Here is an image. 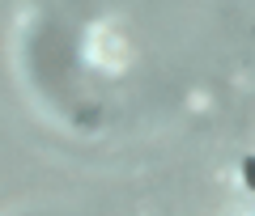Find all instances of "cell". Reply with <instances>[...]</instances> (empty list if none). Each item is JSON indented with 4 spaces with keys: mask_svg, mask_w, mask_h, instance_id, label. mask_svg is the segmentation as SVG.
<instances>
[{
    "mask_svg": "<svg viewBox=\"0 0 255 216\" xmlns=\"http://www.w3.org/2000/svg\"><path fill=\"white\" fill-rule=\"evenodd\" d=\"M243 182L255 191V157H247V161H243Z\"/></svg>",
    "mask_w": 255,
    "mask_h": 216,
    "instance_id": "cell-1",
    "label": "cell"
}]
</instances>
